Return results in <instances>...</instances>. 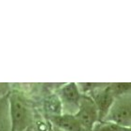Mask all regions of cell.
I'll return each mask as SVG.
<instances>
[{
  "label": "cell",
  "mask_w": 131,
  "mask_h": 131,
  "mask_svg": "<svg viewBox=\"0 0 131 131\" xmlns=\"http://www.w3.org/2000/svg\"><path fill=\"white\" fill-rule=\"evenodd\" d=\"M11 131H25L36 126L35 103L26 92L20 88H11L8 94Z\"/></svg>",
  "instance_id": "1"
},
{
  "label": "cell",
  "mask_w": 131,
  "mask_h": 131,
  "mask_svg": "<svg viewBox=\"0 0 131 131\" xmlns=\"http://www.w3.org/2000/svg\"><path fill=\"white\" fill-rule=\"evenodd\" d=\"M56 95L62 104L63 113L67 114H76L80 108L82 95L80 91L77 82H67L62 83L57 90Z\"/></svg>",
  "instance_id": "2"
},
{
  "label": "cell",
  "mask_w": 131,
  "mask_h": 131,
  "mask_svg": "<svg viewBox=\"0 0 131 131\" xmlns=\"http://www.w3.org/2000/svg\"><path fill=\"white\" fill-rule=\"evenodd\" d=\"M124 127H131V93L115 99L109 115L105 119Z\"/></svg>",
  "instance_id": "3"
},
{
  "label": "cell",
  "mask_w": 131,
  "mask_h": 131,
  "mask_svg": "<svg viewBox=\"0 0 131 131\" xmlns=\"http://www.w3.org/2000/svg\"><path fill=\"white\" fill-rule=\"evenodd\" d=\"M80 123L86 131H92L94 126L99 122V113L94 100L87 95H83L80 108L75 114Z\"/></svg>",
  "instance_id": "4"
},
{
  "label": "cell",
  "mask_w": 131,
  "mask_h": 131,
  "mask_svg": "<svg viewBox=\"0 0 131 131\" xmlns=\"http://www.w3.org/2000/svg\"><path fill=\"white\" fill-rule=\"evenodd\" d=\"M94 100L99 113V120L104 121L109 115L112 110L114 101L116 99L115 96L110 88V83H107L105 86L94 91L90 95H87Z\"/></svg>",
  "instance_id": "5"
},
{
  "label": "cell",
  "mask_w": 131,
  "mask_h": 131,
  "mask_svg": "<svg viewBox=\"0 0 131 131\" xmlns=\"http://www.w3.org/2000/svg\"><path fill=\"white\" fill-rule=\"evenodd\" d=\"M45 120L48 121L52 126L64 131H86L75 114L62 113L60 115L48 117Z\"/></svg>",
  "instance_id": "6"
},
{
  "label": "cell",
  "mask_w": 131,
  "mask_h": 131,
  "mask_svg": "<svg viewBox=\"0 0 131 131\" xmlns=\"http://www.w3.org/2000/svg\"><path fill=\"white\" fill-rule=\"evenodd\" d=\"M8 94L0 97V131H11Z\"/></svg>",
  "instance_id": "7"
},
{
  "label": "cell",
  "mask_w": 131,
  "mask_h": 131,
  "mask_svg": "<svg viewBox=\"0 0 131 131\" xmlns=\"http://www.w3.org/2000/svg\"><path fill=\"white\" fill-rule=\"evenodd\" d=\"M110 88L115 97L131 93V82H113L110 83Z\"/></svg>",
  "instance_id": "8"
},
{
  "label": "cell",
  "mask_w": 131,
  "mask_h": 131,
  "mask_svg": "<svg viewBox=\"0 0 131 131\" xmlns=\"http://www.w3.org/2000/svg\"><path fill=\"white\" fill-rule=\"evenodd\" d=\"M92 131H125V127L111 121H99Z\"/></svg>",
  "instance_id": "9"
},
{
  "label": "cell",
  "mask_w": 131,
  "mask_h": 131,
  "mask_svg": "<svg viewBox=\"0 0 131 131\" xmlns=\"http://www.w3.org/2000/svg\"><path fill=\"white\" fill-rule=\"evenodd\" d=\"M77 83L82 95H90L94 91L97 90L107 84L105 82H77Z\"/></svg>",
  "instance_id": "10"
},
{
  "label": "cell",
  "mask_w": 131,
  "mask_h": 131,
  "mask_svg": "<svg viewBox=\"0 0 131 131\" xmlns=\"http://www.w3.org/2000/svg\"><path fill=\"white\" fill-rule=\"evenodd\" d=\"M11 90L10 84L8 83H0V97L5 95H8Z\"/></svg>",
  "instance_id": "11"
},
{
  "label": "cell",
  "mask_w": 131,
  "mask_h": 131,
  "mask_svg": "<svg viewBox=\"0 0 131 131\" xmlns=\"http://www.w3.org/2000/svg\"><path fill=\"white\" fill-rule=\"evenodd\" d=\"M49 124H50V123H49ZM50 131H64V130H62V129L57 128V127H55V126H52V125L50 124Z\"/></svg>",
  "instance_id": "12"
},
{
  "label": "cell",
  "mask_w": 131,
  "mask_h": 131,
  "mask_svg": "<svg viewBox=\"0 0 131 131\" xmlns=\"http://www.w3.org/2000/svg\"><path fill=\"white\" fill-rule=\"evenodd\" d=\"M25 131H36V127L33 126V127H30V128L26 129V130H25Z\"/></svg>",
  "instance_id": "13"
},
{
  "label": "cell",
  "mask_w": 131,
  "mask_h": 131,
  "mask_svg": "<svg viewBox=\"0 0 131 131\" xmlns=\"http://www.w3.org/2000/svg\"><path fill=\"white\" fill-rule=\"evenodd\" d=\"M125 131H131V127H125Z\"/></svg>",
  "instance_id": "14"
}]
</instances>
